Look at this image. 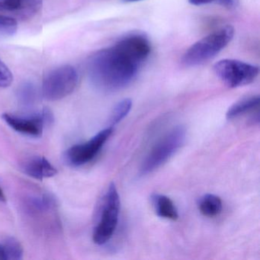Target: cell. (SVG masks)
Here are the masks:
<instances>
[{
  "label": "cell",
  "instance_id": "30bf717a",
  "mask_svg": "<svg viewBox=\"0 0 260 260\" xmlns=\"http://www.w3.org/2000/svg\"><path fill=\"white\" fill-rule=\"evenodd\" d=\"M22 170L25 174L39 180L57 174V169L44 156H34L27 159L22 165Z\"/></svg>",
  "mask_w": 260,
  "mask_h": 260
},
{
  "label": "cell",
  "instance_id": "6da1fadb",
  "mask_svg": "<svg viewBox=\"0 0 260 260\" xmlns=\"http://www.w3.org/2000/svg\"><path fill=\"white\" fill-rule=\"evenodd\" d=\"M151 52V45L141 34L121 38L113 46L95 53L89 63L92 84L102 91L112 92L125 87L138 75Z\"/></svg>",
  "mask_w": 260,
  "mask_h": 260
},
{
  "label": "cell",
  "instance_id": "d6986e66",
  "mask_svg": "<svg viewBox=\"0 0 260 260\" xmlns=\"http://www.w3.org/2000/svg\"><path fill=\"white\" fill-rule=\"evenodd\" d=\"M220 5L226 7H232L235 5V0H216Z\"/></svg>",
  "mask_w": 260,
  "mask_h": 260
},
{
  "label": "cell",
  "instance_id": "7a4b0ae2",
  "mask_svg": "<svg viewBox=\"0 0 260 260\" xmlns=\"http://www.w3.org/2000/svg\"><path fill=\"white\" fill-rule=\"evenodd\" d=\"M234 36L231 25H226L220 29L205 36L188 48L182 61L186 66L196 67L212 59L224 49Z\"/></svg>",
  "mask_w": 260,
  "mask_h": 260
},
{
  "label": "cell",
  "instance_id": "2e32d148",
  "mask_svg": "<svg viewBox=\"0 0 260 260\" xmlns=\"http://www.w3.org/2000/svg\"><path fill=\"white\" fill-rule=\"evenodd\" d=\"M18 28L17 21L11 16L0 13V35L12 36L16 32Z\"/></svg>",
  "mask_w": 260,
  "mask_h": 260
},
{
  "label": "cell",
  "instance_id": "9a60e30c",
  "mask_svg": "<svg viewBox=\"0 0 260 260\" xmlns=\"http://www.w3.org/2000/svg\"><path fill=\"white\" fill-rule=\"evenodd\" d=\"M132 107V101L130 99H124L118 103L114 108L112 116L110 118L111 126L118 124L121 120L124 119L127 114L130 112Z\"/></svg>",
  "mask_w": 260,
  "mask_h": 260
},
{
  "label": "cell",
  "instance_id": "5bb4252c",
  "mask_svg": "<svg viewBox=\"0 0 260 260\" xmlns=\"http://www.w3.org/2000/svg\"><path fill=\"white\" fill-rule=\"evenodd\" d=\"M23 253V247L16 239L9 237L0 243V260L22 259Z\"/></svg>",
  "mask_w": 260,
  "mask_h": 260
},
{
  "label": "cell",
  "instance_id": "ffe728a7",
  "mask_svg": "<svg viewBox=\"0 0 260 260\" xmlns=\"http://www.w3.org/2000/svg\"><path fill=\"white\" fill-rule=\"evenodd\" d=\"M7 201L4 191H3L2 188L0 186V202H5Z\"/></svg>",
  "mask_w": 260,
  "mask_h": 260
},
{
  "label": "cell",
  "instance_id": "8992f818",
  "mask_svg": "<svg viewBox=\"0 0 260 260\" xmlns=\"http://www.w3.org/2000/svg\"><path fill=\"white\" fill-rule=\"evenodd\" d=\"M217 77L228 87L246 86L255 81L259 69L255 65L234 59H223L214 64Z\"/></svg>",
  "mask_w": 260,
  "mask_h": 260
},
{
  "label": "cell",
  "instance_id": "9c48e42d",
  "mask_svg": "<svg viewBox=\"0 0 260 260\" xmlns=\"http://www.w3.org/2000/svg\"><path fill=\"white\" fill-rule=\"evenodd\" d=\"M43 0H0V13L19 19L32 17L40 10Z\"/></svg>",
  "mask_w": 260,
  "mask_h": 260
},
{
  "label": "cell",
  "instance_id": "5b68a950",
  "mask_svg": "<svg viewBox=\"0 0 260 260\" xmlns=\"http://www.w3.org/2000/svg\"><path fill=\"white\" fill-rule=\"evenodd\" d=\"M78 74L70 65L56 68L45 77L42 92L44 98L50 101H57L74 92L78 83Z\"/></svg>",
  "mask_w": 260,
  "mask_h": 260
},
{
  "label": "cell",
  "instance_id": "e0dca14e",
  "mask_svg": "<svg viewBox=\"0 0 260 260\" xmlns=\"http://www.w3.org/2000/svg\"><path fill=\"white\" fill-rule=\"evenodd\" d=\"M13 81V74L5 63L0 59V88L9 87Z\"/></svg>",
  "mask_w": 260,
  "mask_h": 260
},
{
  "label": "cell",
  "instance_id": "4fadbf2b",
  "mask_svg": "<svg viewBox=\"0 0 260 260\" xmlns=\"http://www.w3.org/2000/svg\"><path fill=\"white\" fill-rule=\"evenodd\" d=\"M221 199L217 196L207 194L200 198L198 202V208L202 215L207 217H215L222 211Z\"/></svg>",
  "mask_w": 260,
  "mask_h": 260
},
{
  "label": "cell",
  "instance_id": "277c9868",
  "mask_svg": "<svg viewBox=\"0 0 260 260\" xmlns=\"http://www.w3.org/2000/svg\"><path fill=\"white\" fill-rule=\"evenodd\" d=\"M120 207L119 194L112 182L103 198L100 220L92 234V240L95 244H105L112 238L118 226Z\"/></svg>",
  "mask_w": 260,
  "mask_h": 260
},
{
  "label": "cell",
  "instance_id": "3957f363",
  "mask_svg": "<svg viewBox=\"0 0 260 260\" xmlns=\"http://www.w3.org/2000/svg\"><path fill=\"white\" fill-rule=\"evenodd\" d=\"M186 140V130L183 126L173 127L151 149L141 165V175L153 173L165 164L182 146Z\"/></svg>",
  "mask_w": 260,
  "mask_h": 260
},
{
  "label": "cell",
  "instance_id": "8fae6325",
  "mask_svg": "<svg viewBox=\"0 0 260 260\" xmlns=\"http://www.w3.org/2000/svg\"><path fill=\"white\" fill-rule=\"evenodd\" d=\"M152 202L155 212L159 217L171 220H176L179 218L177 209L170 198L164 194H153Z\"/></svg>",
  "mask_w": 260,
  "mask_h": 260
},
{
  "label": "cell",
  "instance_id": "ba28073f",
  "mask_svg": "<svg viewBox=\"0 0 260 260\" xmlns=\"http://www.w3.org/2000/svg\"><path fill=\"white\" fill-rule=\"evenodd\" d=\"M51 117L52 115L48 109H43L42 112L31 116H18L5 113L2 118L10 127L19 133L39 138L42 136L45 124L51 121Z\"/></svg>",
  "mask_w": 260,
  "mask_h": 260
},
{
  "label": "cell",
  "instance_id": "7c38bea8",
  "mask_svg": "<svg viewBox=\"0 0 260 260\" xmlns=\"http://www.w3.org/2000/svg\"><path fill=\"white\" fill-rule=\"evenodd\" d=\"M259 101L258 95H252L242 99L229 108L226 113V118L228 120H232L246 115V113L258 109Z\"/></svg>",
  "mask_w": 260,
  "mask_h": 260
},
{
  "label": "cell",
  "instance_id": "44dd1931",
  "mask_svg": "<svg viewBox=\"0 0 260 260\" xmlns=\"http://www.w3.org/2000/svg\"><path fill=\"white\" fill-rule=\"evenodd\" d=\"M124 1L126 3H135L138 2V1H141V0H124Z\"/></svg>",
  "mask_w": 260,
  "mask_h": 260
},
{
  "label": "cell",
  "instance_id": "52a82bcc",
  "mask_svg": "<svg viewBox=\"0 0 260 260\" xmlns=\"http://www.w3.org/2000/svg\"><path fill=\"white\" fill-rule=\"evenodd\" d=\"M113 132V127H107L99 132L93 138L83 144L73 146L65 152V162L71 166L79 167L90 162L95 157Z\"/></svg>",
  "mask_w": 260,
  "mask_h": 260
},
{
  "label": "cell",
  "instance_id": "ac0fdd59",
  "mask_svg": "<svg viewBox=\"0 0 260 260\" xmlns=\"http://www.w3.org/2000/svg\"><path fill=\"white\" fill-rule=\"evenodd\" d=\"M216 0H188V3L191 5L194 6H203L207 4H211Z\"/></svg>",
  "mask_w": 260,
  "mask_h": 260
}]
</instances>
